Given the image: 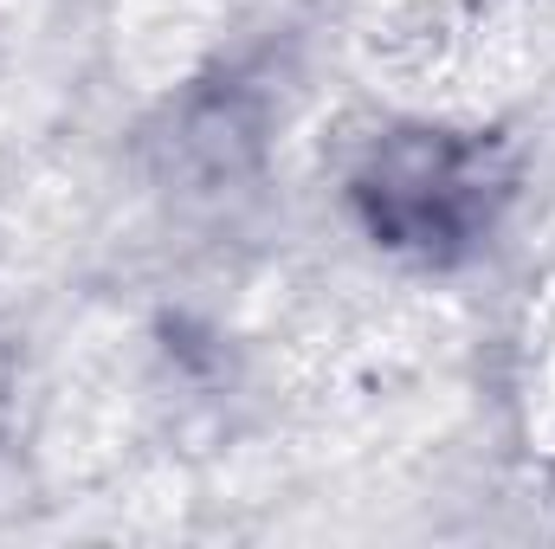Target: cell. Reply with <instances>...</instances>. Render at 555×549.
<instances>
[{"instance_id":"obj_1","label":"cell","mask_w":555,"mask_h":549,"mask_svg":"<svg viewBox=\"0 0 555 549\" xmlns=\"http://www.w3.org/2000/svg\"><path fill=\"white\" fill-rule=\"evenodd\" d=\"M356 201H362L375 240L439 259V253L465 246L478 227H491V214L504 201V168L485 142L414 130V137H395L369 162V175L356 181Z\"/></svg>"}]
</instances>
